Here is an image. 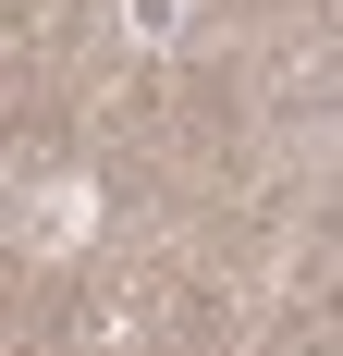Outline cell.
Here are the masks:
<instances>
[{
	"label": "cell",
	"instance_id": "6da1fadb",
	"mask_svg": "<svg viewBox=\"0 0 343 356\" xmlns=\"http://www.w3.org/2000/svg\"><path fill=\"white\" fill-rule=\"evenodd\" d=\"M86 234H99V184L25 160V172H12V246H25V258H74Z\"/></svg>",
	"mask_w": 343,
	"mask_h": 356
},
{
	"label": "cell",
	"instance_id": "7a4b0ae2",
	"mask_svg": "<svg viewBox=\"0 0 343 356\" xmlns=\"http://www.w3.org/2000/svg\"><path fill=\"white\" fill-rule=\"evenodd\" d=\"M123 37H135V49H172V37H184V0H123Z\"/></svg>",
	"mask_w": 343,
	"mask_h": 356
}]
</instances>
